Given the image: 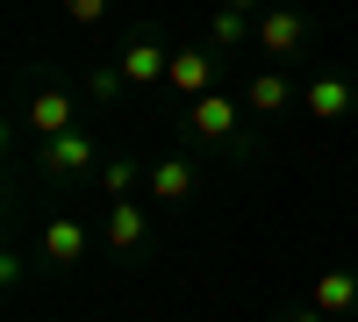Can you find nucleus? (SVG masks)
Returning a JSON list of instances; mask_svg holds the SVG:
<instances>
[{"label":"nucleus","instance_id":"nucleus-7","mask_svg":"<svg viewBox=\"0 0 358 322\" xmlns=\"http://www.w3.org/2000/svg\"><path fill=\"white\" fill-rule=\"evenodd\" d=\"M143 237H151V215H143V200H115L108 222H101V244H108V251H136Z\"/></svg>","mask_w":358,"mask_h":322},{"label":"nucleus","instance_id":"nucleus-9","mask_svg":"<svg viewBox=\"0 0 358 322\" xmlns=\"http://www.w3.org/2000/svg\"><path fill=\"white\" fill-rule=\"evenodd\" d=\"M79 258H86V222H65V215H57V222H43V265L72 272Z\"/></svg>","mask_w":358,"mask_h":322},{"label":"nucleus","instance_id":"nucleus-5","mask_svg":"<svg viewBox=\"0 0 358 322\" xmlns=\"http://www.w3.org/2000/svg\"><path fill=\"white\" fill-rule=\"evenodd\" d=\"M258 43L273 50V57H294L308 43V15H294V8H265L258 15Z\"/></svg>","mask_w":358,"mask_h":322},{"label":"nucleus","instance_id":"nucleus-15","mask_svg":"<svg viewBox=\"0 0 358 322\" xmlns=\"http://www.w3.org/2000/svg\"><path fill=\"white\" fill-rule=\"evenodd\" d=\"M143 180H151V172H136V165H129V158H108V165H101V186H108V193H115V200H129V193H136V186H143Z\"/></svg>","mask_w":358,"mask_h":322},{"label":"nucleus","instance_id":"nucleus-1","mask_svg":"<svg viewBox=\"0 0 358 322\" xmlns=\"http://www.w3.org/2000/svg\"><path fill=\"white\" fill-rule=\"evenodd\" d=\"M215 57H222L215 43H201V50H172V72H165V86H172V94L194 108L201 94H215Z\"/></svg>","mask_w":358,"mask_h":322},{"label":"nucleus","instance_id":"nucleus-12","mask_svg":"<svg viewBox=\"0 0 358 322\" xmlns=\"http://www.w3.org/2000/svg\"><path fill=\"white\" fill-rule=\"evenodd\" d=\"M244 108H251V115H280V108H294V86H287L280 72H258V79L244 86Z\"/></svg>","mask_w":358,"mask_h":322},{"label":"nucleus","instance_id":"nucleus-6","mask_svg":"<svg viewBox=\"0 0 358 322\" xmlns=\"http://www.w3.org/2000/svg\"><path fill=\"white\" fill-rule=\"evenodd\" d=\"M143 193L158 200V208H179V200H194V158H158Z\"/></svg>","mask_w":358,"mask_h":322},{"label":"nucleus","instance_id":"nucleus-13","mask_svg":"<svg viewBox=\"0 0 358 322\" xmlns=\"http://www.w3.org/2000/svg\"><path fill=\"white\" fill-rule=\"evenodd\" d=\"M244 36H258V22H251L244 8H229V0H222V8H215V22H208V43H215V50H236Z\"/></svg>","mask_w":358,"mask_h":322},{"label":"nucleus","instance_id":"nucleus-2","mask_svg":"<svg viewBox=\"0 0 358 322\" xmlns=\"http://www.w3.org/2000/svg\"><path fill=\"white\" fill-rule=\"evenodd\" d=\"M236 122H244V101H229V94H201V101L187 108L194 143H229V136H236Z\"/></svg>","mask_w":358,"mask_h":322},{"label":"nucleus","instance_id":"nucleus-11","mask_svg":"<svg viewBox=\"0 0 358 322\" xmlns=\"http://www.w3.org/2000/svg\"><path fill=\"white\" fill-rule=\"evenodd\" d=\"M301 108L315 115V122H337V115H351V79H337V72H330V79H315L308 94H301Z\"/></svg>","mask_w":358,"mask_h":322},{"label":"nucleus","instance_id":"nucleus-16","mask_svg":"<svg viewBox=\"0 0 358 322\" xmlns=\"http://www.w3.org/2000/svg\"><path fill=\"white\" fill-rule=\"evenodd\" d=\"M65 15H72L79 29H101V22H108V0H65Z\"/></svg>","mask_w":358,"mask_h":322},{"label":"nucleus","instance_id":"nucleus-4","mask_svg":"<svg viewBox=\"0 0 358 322\" xmlns=\"http://www.w3.org/2000/svg\"><path fill=\"white\" fill-rule=\"evenodd\" d=\"M94 158H101V143L86 136V129H65V136H50V143H43V172H50V180H65V172H86Z\"/></svg>","mask_w":358,"mask_h":322},{"label":"nucleus","instance_id":"nucleus-18","mask_svg":"<svg viewBox=\"0 0 358 322\" xmlns=\"http://www.w3.org/2000/svg\"><path fill=\"white\" fill-rule=\"evenodd\" d=\"M229 8H244V15H251V8H258V0H229Z\"/></svg>","mask_w":358,"mask_h":322},{"label":"nucleus","instance_id":"nucleus-10","mask_svg":"<svg viewBox=\"0 0 358 322\" xmlns=\"http://www.w3.org/2000/svg\"><path fill=\"white\" fill-rule=\"evenodd\" d=\"M308 308H322V315H351V308H358V272L330 265V272L315 279V294H308Z\"/></svg>","mask_w":358,"mask_h":322},{"label":"nucleus","instance_id":"nucleus-8","mask_svg":"<svg viewBox=\"0 0 358 322\" xmlns=\"http://www.w3.org/2000/svg\"><path fill=\"white\" fill-rule=\"evenodd\" d=\"M22 122L36 129L43 143H50V136H65V129H79V122H72V94H57V86H43V94L29 101V115H22Z\"/></svg>","mask_w":358,"mask_h":322},{"label":"nucleus","instance_id":"nucleus-14","mask_svg":"<svg viewBox=\"0 0 358 322\" xmlns=\"http://www.w3.org/2000/svg\"><path fill=\"white\" fill-rule=\"evenodd\" d=\"M86 94H94L101 108L122 101V94H129V72H122V65H94V72H86Z\"/></svg>","mask_w":358,"mask_h":322},{"label":"nucleus","instance_id":"nucleus-17","mask_svg":"<svg viewBox=\"0 0 358 322\" xmlns=\"http://www.w3.org/2000/svg\"><path fill=\"white\" fill-rule=\"evenodd\" d=\"M287 322H330V315H322V308H301V315H287Z\"/></svg>","mask_w":358,"mask_h":322},{"label":"nucleus","instance_id":"nucleus-3","mask_svg":"<svg viewBox=\"0 0 358 322\" xmlns=\"http://www.w3.org/2000/svg\"><path fill=\"white\" fill-rule=\"evenodd\" d=\"M115 65L129 72V86H158V79L172 72V50H165L158 36H129L122 50H115Z\"/></svg>","mask_w":358,"mask_h":322}]
</instances>
